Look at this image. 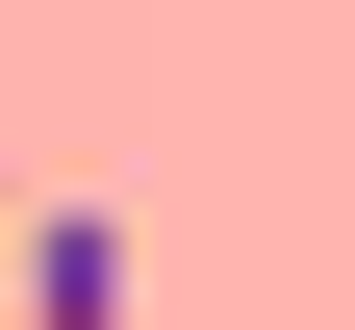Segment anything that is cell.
I'll list each match as a JSON object with an SVG mask.
<instances>
[{
    "label": "cell",
    "instance_id": "1",
    "mask_svg": "<svg viewBox=\"0 0 355 330\" xmlns=\"http://www.w3.org/2000/svg\"><path fill=\"white\" fill-rule=\"evenodd\" d=\"M0 305H26V330H127V305H153V254H127V204H26V254H0Z\"/></svg>",
    "mask_w": 355,
    "mask_h": 330
}]
</instances>
